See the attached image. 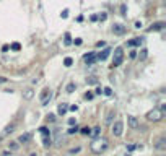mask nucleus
<instances>
[{"label": "nucleus", "instance_id": "obj_31", "mask_svg": "<svg viewBox=\"0 0 166 156\" xmlns=\"http://www.w3.org/2000/svg\"><path fill=\"white\" fill-rule=\"evenodd\" d=\"M78 151H80V146H77V148H72V150H70V153H72V154H73V153H78Z\"/></svg>", "mask_w": 166, "mask_h": 156}, {"label": "nucleus", "instance_id": "obj_1", "mask_svg": "<svg viewBox=\"0 0 166 156\" xmlns=\"http://www.w3.org/2000/svg\"><path fill=\"white\" fill-rule=\"evenodd\" d=\"M91 148V151H93L95 154H101V153H104L107 148H109V140L104 137H101V138H95L93 143L90 145Z\"/></svg>", "mask_w": 166, "mask_h": 156}, {"label": "nucleus", "instance_id": "obj_11", "mask_svg": "<svg viewBox=\"0 0 166 156\" xmlns=\"http://www.w3.org/2000/svg\"><path fill=\"white\" fill-rule=\"evenodd\" d=\"M31 140V134L30 132H26V134H21L20 138H18V143H28Z\"/></svg>", "mask_w": 166, "mask_h": 156}, {"label": "nucleus", "instance_id": "obj_13", "mask_svg": "<svg viewBox=\"0 0 166 156\" xmlns=\"http://www.w3.org/2000/svg\"><path fill=\"white\" fill-rule=\"evenodd\" d=\"M67 111H68V106H67L65 102H62V104H59V107H57V112H59L60 115H64V114H65Z\"/></svg>", "mask_w": 166, "mask_h": 156}, {"label": "nucleus", "instance_id": "obj_36", "mask_svg": "<svg viewBox=\"0 0 166 156\" xmlns=\"http://www.w3.org/2000/svg\"><path fill=\"white\" fill-rule=\"evenodd\" d=\"M30 156H38V154H36V153H31V154H30Z\"/></svg>", "mask_w": 166, "mask_h": 156}, {"label": "nucleus", "instance_id": "obj_6", "mask_svg": "<svg viewBox=\"0 0 166 156\" xmlns=\"http://www.w3.org/2000/svg\"><path fill=\"white\" fill-rule=\"evenodd\" d=\"M127 122H129V127H130V129H139V125H140L139 119L134 117V115H129V117H127Z\"/></svg>", "mask_w": 166, "mask_h": 156}, {"label": "nucleus", "instance_id": "obj_20", "mask_svg": "<svg viewBox=\"0 0 166 156\" xmlns=\"http://www.w3.org/2000/svg\"><path fill=\"white\" fill-rule=\"evenodd\" d=\"M77 132H78V127L75 125V127H70V129L67 130V134L68 135H73V134H77Z\"/></svg>", "mask_w": 166, "mask_h": 156}, {"label": "nucleus", "instance_id": "obj_29", "mask_svg": "<svg viewBox=\"0 0 166 156\" xmlns=\"http://www.w3.org/2000/svg\"><path fill=\"white\" fill-rule=\"evenodd\" d=\"M47 119L51 120V122H54V120H55V115H54V114H49V115H47Z\"/></svg>", "mask_w": 166, "mask_h": 156}, {"label": "nucleus", "instance_id": "obj_34", "mask_svg": "<svg viewBox=\"0 0 166 156\" xmlns=\"http://www.w3.org/2000/svg\"><path fill=\"white\" fill-rule=\"evenodd\" d=\"M67 15H68V11H67V10L62 11V18H67Z\"/></svg>", "mask_w": 166, "mask_h": 156}, {"label": "nucleus", "instance_id": "obj_8", "mask_svg": "<svg viewBox=\"0 0 166 156\" xmlns=\"http://www.w3.org/2000/svg\"><path fill=\"white\" fill-rule=\"evenodd\" d=\"M164 26H166L164 21H158V23H153L152 28H148V31H161Z\"/></svg>", "mask_w": 166, "mask_h": 156}, {"label": "nucleus", "instance_id": "obj_27", "mask_svg": "<svg viewBox=\"0 0 166 156\" xmlns=\"http://www.w3.org/2000/svg\"><path fill=\"white\" fill-rule=\"evenodd\" d=\"M104 94H106V96H111V94H112V90H111V88H104Z\"/></svg>", "mask_w": 166, "mask_h": 156}, {"label": "nucleus", "instance_id": "obj_12", "mask_svg": "<svg viewBox=\"0 0 166 156\" xmlns=\"http://www.w3.org/2000/svg\"><path fill=\"white\" fill-rule=\"evenodd\" d=\"M112 33H116V34H124L125 33V28L122 25H114L112 26Z\"/></svg>", "mask_w": 166, "mask_h": 156}, {"label": "nucleus", "instance_id": "obj_33", "mask_svg": "<svg viewBox=\"0 0 166 156\" xmlns=\"http://www.w3.org/2000/svg\"><path fill=\"white\" fill-rule=\"evenodd\" d=\"M2 83H7V78H5V77H0V85H2Z\"/></svg>", "mask_w": 166, "mask_h": 156}, {"label": "nucleus", "instance_id": "obj_32", "mask_svg": "<svg viewBox=\"0 0 166 156\" xmlns=\"http://www.w3.org/2000/svg\"><path fill=\"white\" fill-rule=\"evenodd\" d=\"M11 49H15V50H18V49H20V44H16V42H15L13 46H11Z\"/></svg>", "mask_w": 166, "mask_h": 156}, {"label": "nucleus", "instance_id": "obj_16", "mask_svg": "<svg viewBox=\"0 0 166 156\" xmlns=\"http://www.w3.org/2000/svg\"><path fill=\"white\" fill-rule=\"evenodd\" d=\"M99 134H101V129H99V127H95V129H91V130H90V135L93 137V138H96Z\"/></svg>", "mask_w": 166, "mask_h": 156}, {"label": "nucleus", "instance_id": "obj_21", "mask_svg": "<svg viewBox=\"0 0 166 156\" xmlns=\"http://www.w3.org/2000/svg\"><path fill=\"white\" fill-rule=\"evenodd\" d=\"M87 83H88V85H96V83H98V80H96L95 77H90V78L87 80Z\"/></svg>", "mask_w": 166, "mask_h": 156}, {"label": "nucleus", "instance_id": "obj_9", "mask_svg": "<svg viewBox=\"0 0 166 156\" xmlns=\"http://www.w3.org/2000/svg\"><path fill=\"white\" fill-rule=\"evenodd\" d=\"M96 62V54L95 52H90V54L85 55V63H88V65H93Z\"/></svg>", "mask_w": 166, "mask_h": 156}, {"label": "nucleus", "instance_id": "obj_17", "mask_svg": "<svg viewBox=\"0 0 166 156\" xmlns=\"http://www.w3.org/2000/svg\"><path fill=\"white\" fill-rule=\"evenodd\" d=\"M127 44H129V46H140V44H142V38H134L132 41H129Z\"/></svg>", "mask_w": 166, "mask_h": 156}, {"label": "nucleus", "instance_id": "obj_26", "mask_svg": "<svg viewBox=\"0 0 166 156\" xmlns=\"http://www.w3.org/2000/svg\"><path fill=\"white\" fill-rule=\"evenodd\" d=\"M112 115H114V112H112V111H111L109 114H107V117H106V122H107V124H109L111 120H112Z\"/></svg>", "mask_w": 166, "mask_h": 156}, {"label": "nucleus", "instance_id": "obj_4", "mask_svg": "<svg viewBox=\"0 0 166 156\" xmlns=\"http://www.w3.org/2000/svg\"><path fill=\"white\" fill-rule=\"evenodd\" d=\"M122 130H124V122H122V120H116V122L112 124V129H111L112 135L114 137H121L122 135Z\"/></svg>", "mask_w": 166, "mask_h": 156}, {"label": "nucleus", "instance_id": "obj_3", "mask_svg": "<svg viewBox=\"0 0 166 156\" xmlns=\"http://www.w3.org/2000/svg\"><path fill=\"white\" fill-rule=\"evenodd\" d=\"M124 60V50L121 47H117L116 50H114V55H112V65L114 67H119Z\"/></svg>", "mask_w": 166, "mask_h": 156}, {"label": "nucleus", "instance_id": "obj_35", "mask_svg": "<svg viewBox=\"0 0 166 156\" xmlns=\"http://www.w3.org/2000/svg\"><path fill=\"white\" fill-rule=\"evenodd\" d=\"M85 98H87V99H91V98H93V94H91V93H87V96H85Z\"/></svg>", "mask_w": 166, "mask_h": 156}, {"label": "nucleus", "instance_id": "obj_25", "mask_svg": "<svg viewBox=\"0 0 166 156\" xmlns=\"http://www.w3.org/2000/svg\"><path fill=\"white\" fill-rule=\"evenodd\" d=\"M73 90H75V85H73V83H70V85L67 86V93H72Z\"/></svg>", "mask_w": 166, "mask_h": 156}, {"label": "nucleus", "instance_id": "obj_7", "mask_svg": "<svg viewBox=\"0 0 166 156\" xmlns=\"http://www.w3.org/2000/svg\"><path fill=\"white\" fill-rule=\"evenodd\" d=\"M155 148L160 150V151H163V150L166 148V138L164 137H160L158 140L155 142Z\"/></svg>", "mask_w": 166, "mask_h": 156}, {"label": "nucleus", "instance_id": "obj_14", "mask_svg": "<svg viewBox=\"0 0 166 156\" xmlns=\"http://www.w3.org/2000/svg\"><path fill=\"white\" fill-rule=\"evenodd\" d=\"M8 148H10V151H18V150H20V143L18 142H10Z\"/></svg>", "mask_w": 166, "mask_h": 156}, {"label": "nucleus", "instance_id": "obj_5", "mask_svg": "<svg viewBox=\"0 0 166 156\" xmlns=\"http://www.w3.org/2000/svg\"><path fill=\"white\" fill-rule=\"evenodd\" d=\"M51 98H52V91L46 88L43 93H41V98H39V99H41V104H43V106H46V104L51 101Z\"/></svg>", "mask_w": 166, "mask_h": 156}, {"label": "nucleus", "instance_id": "obj_30", "mask_svg": "<svg viewBox=\"0 0 166 156\" xmlns=\"http://www.w3.org/2000/svg\"><path fill=\"white\" fill-rule=\"evenodd\" d=\"M68 124H70V125H73V124H77V119H73V117H70V119H68Z\"/></svg>", "mask_w": 166, "mask_h": 156}, {"label": "nucleus", "instance_id": "obj_18", "mask_svg": "<svg viewBox=\"0 0 166 156\" xmlns=\"http://www.w3.org/2000/svg\"><path fill=\"white\" fill-rule=\"evenodd\" d=\"M39 132L43 134V137H51V132H49L47 127H41V129H39Z\"/></svg>", "mask_w": 166, "mask_h": 156}, {"label": "nucleus", "instance_id": "obj_24", "mask_svg": "<svg viewBox=\"0 0 166 156\" xmlns=\"http://www.w3.org/2000/svg\"><path fill=\"white\" fill-rule=\"evenodd\" d=\"M90 130H91V129H88V127H83V129L80 130V132H82L83 135H90Z\"/></svg>", "mask_w": 166, "mask_h": 156}, {"label": "nucleus", "instance_id": "obj_19", "mask_svg": "<svg viewBox=\"0 0 166 156\" xmlns=\"http://www.w3.org/2000/svg\"><path fill=\"white\" fill-rule=\"evenodd\" d=\"M43 142H44L43 145H44L46 148H47V146H51V143H52V140H51V137H44V138H43Z\"/></svg>", "mask_w": 166, "mask_h": 156}, {"label": "nucleus", "instance_id": "obj_28", "mask_svg": "<svg viewBox=\"0 0 166 156\" xmlns=\"http://www.w3.org/2000/svg\"><path fill=\"white\" fill-rule=\"evenodd\" d=\"M145 57H147V49H144V50H142V54H140V59H142V60H144Z\"/></svg>", "mask_w": 166, "mask_h": 156}, {"label": "nucleus", "instance_id": "obj_2", "mask_svg": "<svg viewBox=\"0 0 166 156\" xmlns=\"http://www.w3.org/2000/svg\"><path fill=\"white\" fill-rule=\"evenodd\" d=\"M163 117H164V114H163L161 109H158V107L152 109L150 112H147V120H150V122H160Z\"/></svg>", "mask_w": 166, "mask_h": 156}, {"label": "nucleus", "instance_id": "obj_22", "mask_svg": "<svg viewBox=\"0 0 166 156\" xmlns=\"http://www.w3.org/2000/svg\"><path fill=\"white\" fill-rule=\"evenodd\" d=\"M13 129H15V124H10L7 129H5V134H11V132H13Z\"/></svg>", "mask_w": 166, "mask_h": 156}, {"label": "nucleus", "instance_id": "obj_23", "mask_svg": "<svg viewBox=\"0 0 166 156\" xmlns=\"http://www.w3.org/2000/svg\"><path fill=\"white\" fill-rule=\"evenodd\" d=\"M64 63H65V67H70L72 63H73V60L70 59V57H65V60H64Z\"/></svg>", "mask_w": 166, "mask_h": 156}, {"label": "nucleus", "instance_id": "obj_15", "mask_svg": "<svg viewBox=\"0 0 166 156\" xmlns=\"http://www.w3.org/2000/svg\"><path fill=\"white\" fill-rule=\"evenodd\" d=\"M33 96H34V91H33L31 88L25 90V93H23V98H25V99H31Z\"/></svg>", "mask_w": 166, "mask_h": 156}, {"label": "nucleus", "instance_id": "obj_10", "mask_svg": "<svg viewBox=\"0 0 166 156\" xmlns=\"http://www.w3.org/2000/svg\"><path fill=\"white\" fill-rule=\"evenodd\" d=\"M109 52L111 49H104V50H101L98 55H96V60H106L107 59V55H109Z\"/></svg>", "mask_w": 166, "mask_h": 156}]
</instances>
